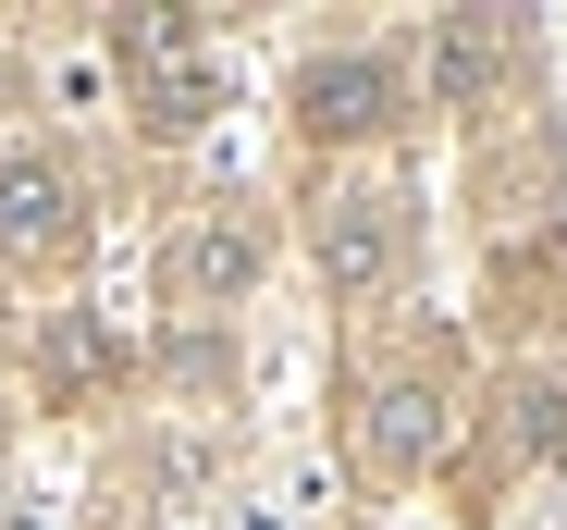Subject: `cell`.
Returning a JSON list of instances; mask_svg holds the SVG:
<instances>
[{
  "instance_id": "5",
  "label": "cell",
  "mask_w": 567,
  "mask_h": 530,
  "mask_svg": "<svg viewBox=\"0 0 567 530\" xmlns=\"http://www.w3.org/2000/svg\"><path fill=\"white\" fill-rule=\"evenodd\" d=\"M297 124L309 136H370V124H395V62H370V50H333L297 74Z\"/></svg>"
},
{
  "instance_id": "6",
  "label": "cell",
  "mask_w": 567,
  "mask_h": 530,
  "mask_svg": "<svg viewBox=\"0 0 567 530\" xmlns=\"http://www.w3.org/2000/svg\"><path fill=\"white\" fill-rule=\"evenodd\" d=\"M506 50H518V38H506L494 13H456V25H444V50H432V86H444V100H482V86L506 74Z\"/></svg>"
},
{
  "instance_id": "2",
  "label": "cell",
  "mask_w": 567,
  "mask_h": 530,
  "mask_svg": "<svg viewBox=\"0 0 567 530\" xmlns=\"http://www.w3.org/2000/svg\"><path fill=\"white\" fill-rule=\"evenodd\" d=\"M124 74H136L148 124H198L210 112V50H198V25H173V13H136L124 25Z\"/></svg>"
},
{
  "instance_id": "7",
  "label": "cell",
  "mask_w": 567,
  "mask_h": 530,
  "mask_svg": "<svg viewBox=\"0 0 567 530\" xmlns=\"http://www.w3.org/2000/svg\"><path fill=\"white\" fill-rule=\"evenodd\" d=\"M420 445H432V395H420V383H395V395H383V419H370V457H383V469H420Z\"/></svg>"
},
{
  "instance_id": "1",
  "label": "cell",
  "mask_w": 567,
  "mask_h": 530,
  "mask_svg": "<svg viewBox=\"0 0 567 530\" xmlns=\"http://www.w3.org/2000/svg\"><path fill=\"white\" fill-rule=\"evenodd\" d=\"M74 186L62 160H0V272H50V259H74Z\"/></svg>"
},
{
  "instance_id": "4",
  "label": "cell",
  "mask_w": 567,
  "mask_h": 530,
  "mask_svg": "<svg viewBox=\"0 0 567 530\" xmlns=\"http://www.w3.org/2000/svg\"><path fill=\"white\" fill-rule=\"evenodd\" d=\"M247 272H259V222H247V210H210L198 235H173V259H161V297H173V309H223Z\"/></svg>"
},
{
  "instance_id": "3",
  "label": "cell",
  "mask_w": 567,
  "mask_h": 530,
  "mask_svg": "<svg viewBox=\"0 0 567 530\" xmlns=\"http://www.w3.org/2000/svg\"><path fill=\"white\" fill-rule=\"evenodd\" d=\"M395 259H408V198L358 186V198H333V210H321V272H333L346 297H370Z\"/></svg>"
}]
</instances>
